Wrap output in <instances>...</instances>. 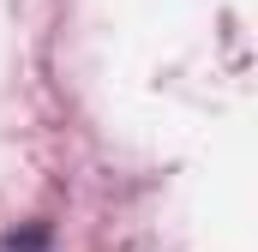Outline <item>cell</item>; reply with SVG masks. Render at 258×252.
Returning a JSON list of instances; mask_svg holds the SVG:
<instances>
[]
</instances>
